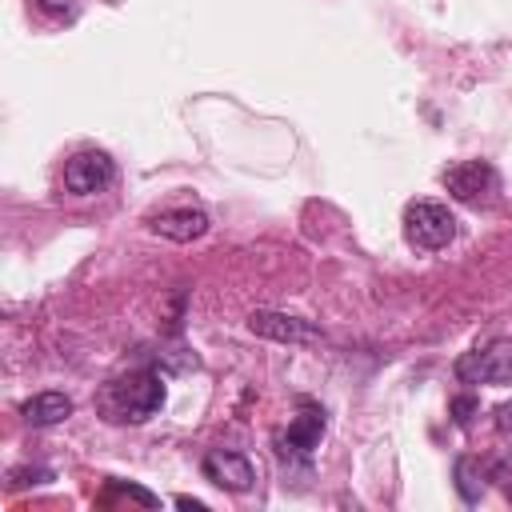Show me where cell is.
<instances>
[{
  "mask_svg": "<svg viewBox=\"0 0 512 512\" xmlns=\"http://www.w3.org/2000/svg\"><path fill=\"white\" fill-rule=\"evenodd\" d=\"M160 404H164V376L156 368H136L100 392V412L112 424H124V420L140 424L152 412H160Z\"/></svg>",
  "mask_w": 512,
  "mask_h": 512,
  "instance_id": "1",
  "label": "cell"
},
{
  "mask_svg": "<svg viewBox=\"0 0 512 512\" xmlns=\"http://www.w3.org/2000/svg\"><path fill=\"white\" fill-rule=\"evenodd\" d=\"M404 236H408L412 248L436 252V248L452 244V236H456V216H452L444 204H436V200H412V204L404 208Z\"/></svg>",
  "mask_w": 512,
  "mask_h": 512,
  "instance_id": "2",
  "label": "cell"
},
{
  "mask_svg": "<svg viewBox=\"0 0 512 512\" xmlns=\"http://www.w3.org/2000/svg\"><path fill=\"white\" fill-rule=\"evenodd\" d=\"M452 372L460 384H512V336L464 352Z\"/></svg>",
  "mask_w": 512,
  "mask_h": 512,
  "instance_id": "3",
  "label": "cell"
},
{
  "mask_svg": "<svg viewBox=\"0 0 512 512\" xmlns=\"http://www.w3.org/2000/svg\"><path fill=\"white\" fill-rule=\"evenodd\" d=\"M112 176H116V164L100 148H80L64 164V188L72 196H96V192H104L112 184Z\"/></svg>",
  "mask_w": 512,
  "mask_h": 512,
  "instance_id": "4",
  "label": "cell"
},
{
  "mask_svg": "<svg viewBox=\"0 0 512 512\" xmlns=\"http://www.w3.org/2000/svg\"><path fill=\"white\" fill-rule=\"evenodd\" d=\"M200 468H204V476H208L216 488H224V492H248V488L256 484L252 460H248L244 452H236V448H212V452L200 460Z\"/></svg>",
  "mask_w": 512,
  "mask_h": 512,
  "instance_id": "5",
  "label": "cell"
},
{
  "mask_svg": "<svg viewBox=\"0 0 512 512\" xmlns=\"http://www.w3.org/2000/svg\"><path fill=\"white\" fill-rule=\"evenodd\" d=\"M248 328L256 336H268V340H280V344H312L320 340V328L312 320H300V316H288V312H252L248 316Z\"/></svg>",
  "mask_w": 512,
  "mask_h": 512,
  "instance_id": "6",
  "label": "cell"
},
{
  "mask_svg": "<svg viewBox=\"0 0 512 512\" xmlns=\"http://www.w3.org/2000/svg\"><path fill=\"white\" fill-rule=\"evenodd\" d=\"M444 188L456 200L472 204V200H480V196H488L496 188V168L488 160H460V164H452L444 172Z\"/></svg>",
  "mask_w": 512,
  "mask_h": 512,
  "instance_id": "7",
  "label": "cell"
},
{
  "mask_svg": "<svg viewBox=\"0 0 512 512\" xmlns=\"http://www.w3.org/2000/svg\"><path fill=\"white\" fill-rule=\"evenodd\" d=\"M320 436H324V408L300 400L296 420L288 424L284 436H276V444H280V456H312V448L320 444Z\"/></svg>",
  "mask_w": 512,
  "mask_h": 512,
  "instance_id": "8",
  "label": "cell"
},
{
  "mask_svg": "<svg viewBox=\"0 0 512 512\" xmlns=\"http://www.w3.org/2000/svg\"><path fill=\"white\" fill-rule=\"evenodd\" d=\"M152 232L164 236V240H176V244L200 240L208 232V212H200V208H168V212L152 216Z\"/></svg>",
  "mask_w": 512,
  "mask_h": 512,
  "instance_id": "9",
  "label": "cell"
},
{
  "mask_svg": "<svg viewBox=\"0 0 512 512\" xmlns=\"http://www.w3.org/2000/svg\"><path fill=\"white\" fill-rule=\"evenodd\" d=\"M20 416H24V424H32V428H48V424H60V420L72 416V400H68L64 392H36L32 400H24Z\"/></svg>",
  "mask_w": 512,
  "mask_h": 512,
  "instance_id": "10",
  "label": "cell"
},
{
  "mask_svg": "<svg viewBox=\"0 0 512 512\" xmlns=\"http://www.w3.org/2000/svg\"><path fill=\"white\" fill-rule=\"evenodd\" d=\"M452 472H456V492H460V500H464V504H476V500L484 496V488H488V468H484L476 456H460Z\"/></svg>",
  "mask_w": 512,
  "mask_h": 512,
  "instance_id": "11",
  "label": "cell"
},
{
  "mask_svg": "<svg viewBox=\"0 0 512 512\" xmlns=\"http://www.w3.org/2000/svg\"><path fill=\"white\" fill-rule=\"evenodd\" d=\"M36 4H40V12H48L56 20H76V12H80V0H36Z\"/></svg>",
  "mask_w": 512,
  "mask_h": 512,
  "instance_id": "12",
  "label": "cell"
},
{
  "mask_svg": "<svg viewBox=\"0 0 512 512\" xmlns=\"http://www.w3.org/2000/svg\"><path fill=\"white\" fill-rule=\"evenodd\" d=\"M476 408H480V404H476V396H456L448 412H452V420H456L460 428H468V424H472V412H476Z\"/></svg>",
  "mask_w": 512,
  "mask_h": 512,
  "instance_id": "13",
  "label": "cell"
},
{
  "mask_svg": "<svg viewBox=\"0 0 512 512\" xmlns=\"http://www.w3.org/2000/svg\"><path fill=\"white\" fill-rule=\"evenodd\" d=\"M40 480H52V472H48V468H20V472H12V488H20V484H40Z\"/></svg>",
  "mask_w": 512,
  "mask_h": 512,
  "instance_id": "14",
  "label": "cell"
},
{
  "mask_svg": "<svg viewBox=\"0 0 512 512\" xmlns=\"http://www.w3.org/2000/svg\"><path fill=\"white\" fill-rule=\"evenodd\" d=\"M116 488H120L124 496H132V500H140L144 508H156V504H160V500H156V496H152L148 488H140V484H120V480H116Z\"/></svg>",
  "mask_w": 512,
  "mask_h": 512,
  "instance_id": "15",
  "label": "cell"
},
{
  "mask_svg": "<svg viewBox=\"0 0 512 512\" xmlns=\"http://www.w3.org/2000/svg\"><path fill=\"white\" fill-rule=\"evenodd\" d=\"M496 432L500 436H512V400L508 404H496Z\"/></svg>",
  "mask_w": 512,
  "mask_h": 512,
  "instance_id": "16",
  "label": "cell"
},
{
  "mask_svg": "<svg viewBox=\"0 0 512 512\" xmlns=\"http://www.w3.org/2000/svg\"><path fill=\"white\" fill-rule=\"evenodd\" d=\"M176 504H180V508H196V512H204V500H192V496H176Z\"/></svg>",
  "mask_w": 512,
  "mask_h": 512,
  "instance_id": "17",
  "label": "cell"
}]
</instances>
